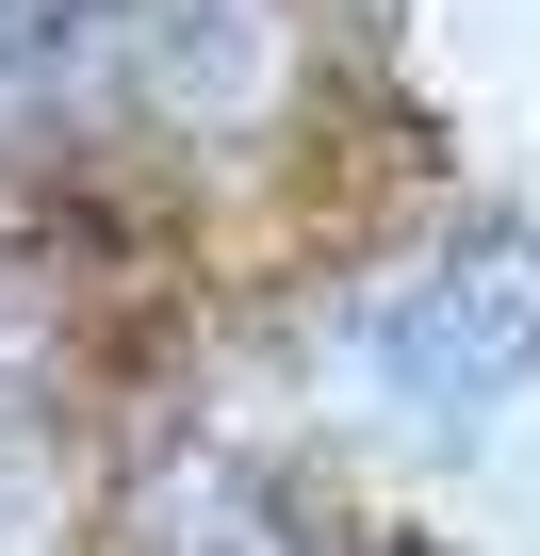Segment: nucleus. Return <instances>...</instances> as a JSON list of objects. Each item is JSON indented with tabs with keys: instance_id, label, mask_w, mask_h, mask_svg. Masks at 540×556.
<instances>
[{
	"instance_id": "2",
	"label": "nucleus",
	"mask_w": 540,
	"mask_h": 556,
	"mask_svg": "<svg viewBox=\"0 0 540 556\" xmlns=\"http://www.w3.org/2000/svg\"><path fill=\"white\" fill-rule=\"evenodd\" d=\"M229 34V0H0V131L180 99Z\"/></svg>"
},
{
	"instance_id": "1",
	"label": "nucleus",
	"mask_w": 540,
	"mask_h": 556,
	"mask_svg": "<svg viewBox=\"0 0 540 556\" xmlns=\"http://www.w3.org/2000/svg\"><path fill=\"white\" fill-rule=\"evenodd\" d=\"M361 377L426 426H475L491 393H524L540 377V229H475V245L410 262L361 312Z\"/></svg>"
}]
</instances>
